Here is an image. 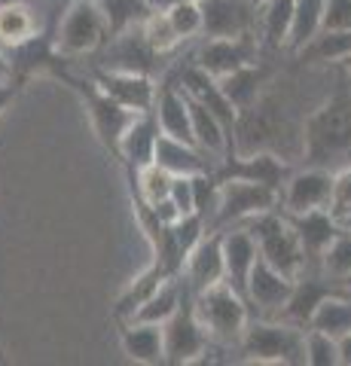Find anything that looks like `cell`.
I'll use <instances>...</instances> for the list:
<instances>
[{
    "instance_id": "6da1fadb",
    "label": "cell",
    "mask_w": 351,
    "mask_h": 366,
    "mask_svg": "<svg viewBox=\"0 0 351 366\" xmlns=\"http://www.w3.org/2000/svg\"><path fill=\"white\" fill-rule=\"evenodd\" d=\"M302 159L312 168L333 171L351 159V89H339L302 122Z\"/></svg>"
},
{
    "instance_id": "7a4b0ae2",
    "label": "cell",
    "mask_w": 351,
    "mask_h": 366,
    "mask_svg": "<svg viewBox=\"0 0 351 366\" xmlns=\"http://www.w3.org/2000/svg\"><path fill=\"white\" fill-rule=\"evenodd\" d=\"M192 305H196V315L205 327L208 339L217 342H239L247 320H251V308H247V300L232 290L226 281H217L205 287L202 293H192Z\"/></svg>"
},
{
    "instance_id": "3957f363",
    "label": "cell",
    "mask_w": 351,
    "mask_h": 366,
    "mask_svg": "<svg viewBox=\"0 0 351 366\" xmlns=\"http://www.w3.org/2000/svg\"><path fill=\"white\" fill-rule=\"evenodd\" d=\"M305 330L287 320H247L239 345L247 363H305Z\"/></svg>"
},
{
    "instance_id": "277c9868",
    "label": "cell",
    "mask_w": 351,
    "mask_h": 366,
    "mask_svg": "<svg viewBox=\"0 0 351 366\" xmlns=\"http://www.w3.org/2000/svg\"><path fill=\"white\" fill-rule=\"evenodd\" d=\"M242 226L251 232V238L257 242V254L272 269H278L287 278H297L305 269V254L297 242V235H293V229L287 226L285 214H275V208H272V211L247 217V220H242Z\"/></svg>"
},
{
    "instance_id": "5b68a950",
    "label": "cell",
    "mask_w": 351,
    "mask_h": 366,
    "mask_svg": "<svg viewBox=\"0 0 351 366\" xmlns=\"http://www.w3.org/2000/svg\"><path fill=\"white\" fill-rule=\"evenodd\" d=\"M61 79L67 86H71L76 95H80V101H83V107H86V113H89V122H92V132H95V137L101 141V147L117 159V150H119V137H122V132L129 129V122L138 117L134 110H126L122 104H117L104 89H101L95 79H86V76H71V74H64L61 67L59 71Z\"/></svg>"
},
{
    "instance_id": "8992f818",
    "label": "cell",
    "mask_w": 351,
    "mask_h": 366,
    "mask_svg": "<svg viewBox=\"0 0 351 366\" xmlns=\"http://www.w3.org/2000/svg\"><path fill=\"white\" fill-rule=\"evenodd\" d=\"M208 333L202 327V320L192 305V290L184 284V296L180 305L174 308V315L162 324V345H165V363L184 366L202 360V354L208 351Z\"/></svg>"
},
{
    "instance_id": "52a82bcc",
    "label": "cell",
    "mask_w": 351,
    "mask_h": 366,
    "mask_svg": "<svg viewBox=\"0 0 351 366\" xmlns=\"http://www.w3.org/2000/svg\"><path fill=\"white\" fill-rule=\"evenodd\" d=\"M107 43V21L101 16L95 0H74L67 6L64 19L55 28V52L61 59H76V55L95 52Z\"/></svg>"
},
{
    "instance_id": "ba28073f",
    "label": "cell",
    "mask_w": 351,
    "mask_h": 366,
    "mask_svg": "<svg viewBox=\"0 0 351 366\" xmlns=\"http://www.w3.org/2000/svg\"><path fill=\"white\" fill-rule=\"evenodd\" d=\"M278 204V192L263 187V183L247 180H217V199H214V220L211 232H220L223 226L242 223L254 214L272 211Z\"/></svg>"
},
{
    "instance_id": "9c48e42d",
    "label": "cell",
    "mask_w": 351,
    "mask_h": 366,
    "mask_svg": "<svg viewBox=\"0 0 351 366\" xmlns=\"http://www.w3.org/2000/svg\"><path fill=\"white\" fill-rule=\"evenodd\" d=\"M290 177V165L272 150H251V153H226L220 171H214V180H247L263 183L281 196V187Z\"/></svg>"
},
{
    "instance_id": "30bf717a",
    "label": "cell",
    "mask_w": 351,
    "mask_h": 366,
    "mask_svg": "<svg viewBox=\"0 0 351 366\" xmlns=\"http://www.w3.org/2000/svg\"><path fill=\"white\" fill-rule=\"evenodd\" d=\"M251 61H259V43L254 34H244V37H208L196 49V59H192V64L217 79Z\"/></svg>"
},
{
    "instance_id": "8fae6325",
    "label": "cell",
    "mask_w": 351,
    "mask_h": 366,
    "mask_svg": "<svg viewBox=\"0 0 351 366\" xmlns=\"http://www.w3.org/2000/svg\"><path fill=\"white\" fill-rule=\"evenodd\" d=\"M336 293H348L342 284L327 278V274H315L309 269H302L297 278H293V290L287 296L285 308L278 312L281 320H287V324H297L305 330L309 324V317L315 315V308H318L327 296H336Z\"/></svg>"
},
{
    "instance_id": "7c38bea8",
    "label": "cell",
    "mask_w": 351,
    "mask_h": 366,
    "mask_svg": "<svg viewBox=\"0 0 351 366\" xmlns=\"http://www.w3.org/2000/svg\"><path fill=\"white\" fill-rule=\"evenodd\" d=\"M285 211H312V208H327L330 211V196H333V171L327 168H312L305 165L302 171H290L285 187Z\"/></svg>"
},
{
    "instance_id": "4fadbf2b",
    "label": "cell",
    "mask_w": 351,
    "mask_h": 366,
    "mask_svg": "<svg viewBox=\"0 0 351 366\" xmlns=\"http://www.w3.org/2000/svg\"><path fill=\"white\" fill-rule=\"evenodd\" d=\"M95 83L107 92V95L122 104L126 110L144 113L153 110L156 101V83L150 74H138V71H113V67H98L95 71Z\"/></svg>"
},
{
    "instance_id": "5bb4252c",
    "label": "cell",
    "mask_w": 351,
    "mask_h": 366,
    "mask_svg": "<svg viewBox=\"0 0 351 366\" xmlns=\"http://www.w3.org/2000/svg\"><path fill=\"white\" fill-rule=\"evenodd\" d=\"M202 34L205 37H244L254 34V4L251 0H199Z\"/></svg>"
},
{
    "instance_id": "9a60e30c",
    "label": "cell",
    "mask_w": 351,
    "mask_h": 366,
    "mask_svg": "<svg viewBox=\"0 0 351 366\" xmlns=\"http://www.w3.org/2000/svg\"><path fill=\"white\" fill-rule=\"evenodd\" d=\"M293 290V278L281 274L278 269H272L263 257L254 259L251 274L244 284V300L251 302L259 315H278L285 308L287 296Z\"/></svg>"
},
{
    "instance_id": "2e32d148",
    "label": "cell",
    "mask_w": 351,
    "mask_h": 366,
    "mask_svg": "<svg viewBox=\"0 0 351 366\" xmlns=\"http://www.w3.org/2000/svg\"><path fill=\"white\" fill-rule=\"evenodd\" d=\"M153 117L159 122V132L174 137V141H184L189 147H196V137H192V122H189V104L187 95L174 79H165L162 86H156V101H153Z\"/></svg>"
},
{
    "instance_id": "e0dca14e",
    "label": "cell",
    "mask_w": 351,
    "mask_h": 366,
    "mask_svg": "<svg viewBox=\"0 0 351 366\" xmlns=\"http://www.w3.org/2000/svg\"><path fill=\"white\" fill-rule=\"evenodd\" d=\"M285 220L293 229V235H297V242H300L302 254H305V262L309 259L318 262L324 247L330 244L336 238V232H339L336 217L327 208H312V211H297V214L285 211Z\"/></svg>"
},
{
    "instance_id": "ac0fdd59",
    "label": "cell",
    "mask_w": 351,
    "mask_h": 366,
    "mask_svg": "<svg viewBox=\"0 0 351 366\" xmlns=\"http://www.w3.org/2000/svg\"><path fill=\"white\" fill-rule=\"evenodd\" d=\"M177 86L184 89L192 101H199L202 107H208L214 117H217V119L226 125V129H229V134H232L239 113H235V107L229 104V101H226V95L220 92L217 76L205 74L202 67H196V64L189 61V64H184V71H180V83H177ZM232 144H235V137H232Z\"/></svg>"
},
{
    "instance_id": "d6986e66",
    "label": "cell",
    "mask_w": 351,
    "mask_h": 366,
    "mask_svg": "<svg viewBox=\"0 0 351 366\" xmlns=\"http://www.w3.org/2000/svg\"><path fill=\"white\" fill-rule=\"evenodd\" d=\"M220 250H223V281L229 284L232 290H239L244 296V284L247 274H251L257 254V242L251 238V232L242 229H229V232H220Z\"/></svg>"
},
{
    "instance_id": "ffe728a7",
    "label": "cell",
    "mask_w": 351,
    "mask_h": 366,
    "mask_svg": "<svg viewBox=\"0 0 351 366\" xmlns=\"http://www.w3.org/2000/svg\"><path fill=\"white\" fill-rule=\"evenodd\" d=\"M107 55H104V67H113V71H138V74H150L159 55H156L150 46L144 43L141 28L134 25L129 31H119L107 37Z\"/></svg>"
},
{
    "instance_id": "44dd1931",
    "label": "cell",
    "mask_w": 351,
    "mask_h": 366,
    "mask_svg": "<svg viewBox=\"0 0 351 366\" xmlns=\"http://www.w3.org/2000/svg\"><path fill=\"white\" fill-rule=\"evenodd\" d=\"M187 287L192 293H202L211 284L223 281V250H220V232H205L202 242L187 254L184 259Z\"/></svg>"
},
{
    "instance_id": "7402d4cb",
    "label": "cell",
    "mask_w": 351,
    "mask_h": 366,
    "mask_svg": "<svg viewBox=\"0 0 351 366\" xmlns=\"http://www.w3.org/2000/svg\"><path fill=\"white\" fill-rule=\"evenodd\" d=\"M156 137H159V122H156L153 110H144L138 113L129 129L122 132L119 137V150L117 159L126 168H141V165H150L153 162V147H156Z\"/></svg>"
},
{
    "instance_id": "603a6c76",
    "label": "cell",
    "mask_w": 351,
    "mask_h": 366,
    "mask_svg": "<svg viewBox=\"0 0 351 366\" xmlns=\"http://www.w3.org/2000/svg\"><path fill=\"white\" fill-rule=\"evenodd\" d=\"M119 342L126 357L144 366L165 363V345H162V324H147V320H122L119 324Z\"/></svg>"
},
{
    "instance_id": "cb8c5ba5",
    "label": "cell",
    "mask_w": 351,
    "mask_h": 366,
    "mask_svg": "<svg viewBox=\"0 0 351 366\" xmlns=\"http://www.w3.org/2000/svg\"><path fill=\"white\" fill-rule=\"evenodd\" d=\"M153 165L165 168L168 174H205V171H211L208 159L199 147L174 141V137H168L162 132L156 137V147H153Z\"/></svg>"
},
{
    "instance_id": "d4e9b609",
    "label": "cell",
    "mask_w": 351,
    "mask_h": 366,
    "mask_svg": "<svg viewBox=\"0 0 351 366\" xmlns=\"http://www.w3.org/2000/svg\"><path fill=\"white\" fill-rule=\"evenodd\" d=\"M266 79H269V67H263L259 61H251V64L235 67L232 74L220 76L217 83H220V92L226 95V101L235 107V113H242L259 98V89H263Z\"/></svg>"
},
{
    "instance_id": "484cf974",
    "label": "cell",
    "mask_w": 351,
    "mask_h": 366,
    "mask_svg": "<svg viewBox=\"0 0 351 366\" xmlns=\"http://www.w3.org/2000/svg\"><path fill=\"white\" fill-rule=\"evenodd\" d=\"M351 52V28H321L297 52L302 64H339Z\"/></svg>"
},
{
    "instance_id": "4316f807",
    "label": "cell",
    "mask_w": 351,
    "mask_h": 366,
    "mask_svg": "<svg viewBox=\"0 0 351 366\" xmlns=\"http://www.w3.org/2000/svg\"><path fill=\"white\" fill-rule=\"evenodd\" d=\"M165 278H177V274L165 272V269L159 266V262L153 259L150 266H147V269L138 274V278H134V281L129 284V287L122 290V296L117 300V305H113V317H117L119 324H122V320H129V317L134 315V308H138V305L147 300V296H150L156 287H159V284H162Z\"/></svg>"
},
{
    "instance_id": "83f0119b",
    "label": "cell",
    "mask_w": 351,
    "mask_h": 366,
    "mask_svg": "<svg viewBox=\"0 0 351 366\" xmlns=\"http://www.w3.org/2000/svg\"><path fill=\"white\" fill-rule=\"evenodd\" d=\"M180 296H184V281H180V274H177V278H165L159 287H156L138 308H134V315L129 320L165 324V320L174 315V308L180 305Z\"/></svg>"
},
{
    "instance_id": "f1b7e54d",
    "label": "cell",
    "mask_w": 351,
    "mask_h": 366,
    "mask_svg": "<svg viewBox=\"0 0 351 366\" xmlns=\"http://www.w3.org/2000/svg\"><path fill=\"white\" fill-rule=\"evenodd\" d=\"M309 330H321L327 336H345L351 333V293H336L327 296V300L315 308V315L309 317Z\"/></svg>"
},
{
    "instance_id": "f546056e",
    "label": "cell",
    "mask_w": 351,
    "mask_h": 366,
    "mask_svg": "<svg viewBox=\"0 0 351 366\" xmlns=\"http://www.w3.org/2000/svg\"><path fill=\"white\" fill-rule=\"evenodd\" d=\"M321 21H324V0H293V19L285 49L297 55L321 31Z\"/></svg>"
},
{
    "instance_id": "4dcf8cb0",
    "label": "cell",
    "mask_w": 351,
    "mask_h": 366,
    "mask_svg": "<svg viewBox=\"0 0 351 366\" xmlns=\"http://www.w3.org/2000/svg\"><path fill=\"white\" fill-rule=\"evenodd\" d=\"M34 34H37V16L25 0H13V4L0 6V46L4 49L25 43Z\"/></svg>"
},
{
    "instance_id": "1f68e13d",
    "label": "cell",
    "mask_w": 351,
    "mask_h": 366,
    "mask_svg": "<svg viewBox=\"0 0 351 366\" xmlns=\"http://www.w3.org/2000/svg\"><path fill=\"white\" fill-rule=\"evenodd\" d=\"M95 4L107 21V37L141 25V19L153 9L150 0H95Z\"/></svg>"
},
{
    "instance_id": "d6a6232c",
    "label": "cell",
    "mask_w": 351,
    "mask_h": 366,
    "mask_svg": "<svg viewBox=\"0 0 351 366\" xmlns=\"http://www.w3.org/2000/svg\"><path fill=\"white\" fill-rule=\"evenodd\" d=\"M138 28H141L144 43L150 46V49L159 55V59H162V55H168V52H174L177 46L184 43V40L177 37V31L172 28V21H168L165 9H159V6H153L150 13L141 19V25H138Z\"/></svg>"
},
{
    "instance_id": "836d02e7",
    "label": "cell",
    "mask_w": 351,
    "mask_h": 366,
    "mask_svg": "<svg viewBox=\"0 0 351 366\" xmlns=\"http://www.w3.org/2000/svg\"><path fill=\"white\" fill-rule=\"evenodd\" d=\"M263 13V49H285L290 19H293V0H266Z\"/></svg>"
},
{
    "instance_id": "e575fe53",
    "label": "cell",
    "mask_w": 351,
    "mask_h": 366,
    "mask_svg": "<svg viewBox=\"0 0 351 366\" xmlns=\"http://www.w3.org/2000/svg\"><path fill=\"white\" fill-rule=\"evenodd\" d=\"M318 262H321V272L327 274V278L342 284L351 274V232H345V229L339 226L336 238L324 247V254H321Z\"/></svg>"
},
{
    "instance_id": "d590c367",
    "label": "cell",
    "mask_w": 351,
    "mask_h": 366,
    "mask_svg": "<svg viewBox=\"0 0 351 366\" xmlns=\"http://www.w3.org/2000/svg\"><path fill=\"white\" fill-rule=\"evenodd\" d=\"M172 28L177 31L180 40H189V37H199L202 34V6L199 0H174V4L162 6Z\"/></svg>"
},
{
    "instance_id": "8d00e7d4",
    "label": "cell",
    "mask_w": 351,
    "mask_h": 366,
    "mask_svg": "<svg viewBox=\"0 0 351 366\" xmlns=\"http://www.w3.org/2000/svg\"><path fill=\"white\" fill-rule=\"evenodd\" d=\"M302 345H305V363H312V366H339V348H336L333 336L321 333V330L305 327Z\"/></svg>"
},
{
    "instance_id": "74e56055",
    "label": "cell",
    "mask_w": 351,
    "mask_h": 366,
    "mask_svg": "<svg viewBox=\"0 0 351 366\" xmlns=\"http://www.w3.org/2000/svg\"><path fill=\"white\" fill-rule=\"evenodd\" d=\"M351 211V165L333 171V196H330V214L342 217Z\"/></svg>"
},
{
    "instance_id": "f35d334b",
    "label": "cell",
    "mask_w": 351,
    "mask_h": 366,
    "mask_svg": "<svg viewBox=\"0 0 351 366\" xmlns=\"http://www.w3.org/2000/svg\"><path fill=\"white\" fill-rule=\"evenodd\" d=\"M168 199L177 208L180 217L196 214V202H192V174H172V189H168Z\"/></svg>"
},
{
    "instance_id": "ab89813d",
    "label": "cell",
    "mask_w": 351,
    "mask_h": 366,
    "mask_svg": "<svg viewBox=\"0 0 351 366\" xmlns=\"http://www.w3.org/2000/svg\"><path fill=\"white\" fill-rule=\"evenodd\" d=\"M321 28H351V0H324Z\"/></svg>"
},
{
    "instance_id": "60d3db41",
    "label": "cell",
    "mask_w": 351,
    "mask_h": 366,
    "mask_svg": "<svg viewBox=\"0 0 351 366\" xmlns=\"http://www.w3.org/2000/svg\"><path fill=\"white\" fill-rule=\"evenodd\" d=\"M21 89H25V83H19L16 76H13V79H6V83H0V117H4L6 107L21 95Z\"/></svg>"
},
{
    "instance_id": "b9f144b4",
    "label": "cell",
    "mask_w": 351,
    "mask_h": 366,
    "mask_svg": "<svg viewBox=\"0 0 351 366\" xmlns=\"http://www.w3.org/2000/svg\"><path fill=\"white\" fill-rule=\"evenodd\" d=\"M336 348H339V363L351 366V333L339 336V339H336Z\"/></svg>"
},
{
    "instance_id": "7bdbcfd3",
    "label": "cell",
    "mask_w": 351,
    "mask_h": 366,
    "mask_svg": "<svg viewBox=\"0 0 351 366\" xmlns=\"http://www.w3.org/2000/svg\"><path fill=\"white\" fill-rule=\"evenodd\" d=\"M13 79V67H9V59H6V49L0 46V83Z\"/></svg>"
},
{
    "instance_id": "ee69618b",
    "label": "cell",
    "mask_w": 351,
    "mask_h": 366,
    "mask_svg": "<svg viewBox=\"0 0 351 366\" xmlns=\"http://www.w3.org/2000/svg\"><path fill=\"white\" fill-rule=\"evenodd\" d=\"M336 223L345 229V232H351V211L348 214H342V217H336Z\"/></svg>"
},
{
    "instance_id": "f6af8a7d",
    "label": "cell",
    "mask_w": 351,
    "mask_h": 366,
    "mask_svg": "<svg viewBox=\"0 0 351 366\" xmlns=\"http://www.w3.org/2000/svg\"><path fill=\"white\" fill-rule=\"evenodd\" d=\"M339 64H342V67H345V74H348V83H351V52H348V55H345V59H342V61H339Z\"/></svg>"
},
{
    "instance_id": "bcb514c9",
    "label": "cell",
    "mask_w": 351,
    "mask_h": 366,
    "mask_svg": "<svg viewBox=\"0 0 351 366\" xmlns=\"http://www.w3.org/2000/svg\"><path fill=\"white\" fill-rule=\"evenodd\" d=\"M342 287H345V290H348V293H351V274H348V278H345V281H342Z\"/></svg>"
},
{
    "instance_id": "7dc6e473",
    "label": "cell",
    "mask_w": 351,
    "mask_h": 366,
    "mask_svg": "<svg viewBox=\"0 0 351 366\" xmlns=\"http://www.w3.org/2000/svg\"><path fill=\"white\" fill-rule=\"evenodd\" d=\"M251 4H254V6H263V4H266V0H251Z\"/></svg>"
},
{
    "instance_id": "c3c4849f",
    "label": "cell",
    "mask_w": 351,
    "mask_h": 366,
    "mask_svg": "<svg viewBox=\"0 0 351 366\" xmlns=\"http://www.w3.org/2000/svg\"><path fill=\"white\" fill-rule=\"evenodd\" d=\"M4 4H13V0H0V6H4Z\"/></svg>"
}]
</instances>
